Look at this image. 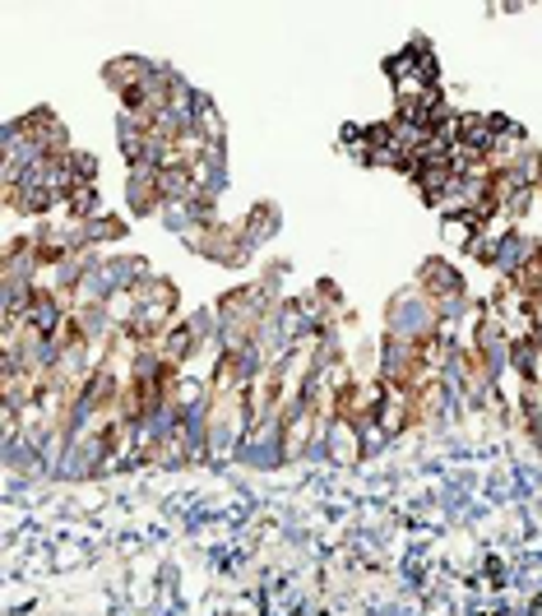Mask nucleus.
Instances as JSON below:
<instances>
[{"instance_id": "f257e3e1", "label": "nucleus", "mask_w": 542, "mask_h": 616, "mask_svg": "<svg viewBox=\"0 0 542 616\" xmlns=\"http://www.w3.org/2000/svg\"><path fill=\"white\" fill-rule=\"evenodd\" d=\"M125 204H131L135 214H154V209H162L158 168H149V162H135L131 176H125Z\"/></svg>"}, {"instance_id": "f03ea898", "label": "nucleus", "mask_w": 542, "mask_h": 616, "mask_svg": "<svg viewBox=\"0 0 542 616\" xmlns=\"http://www.w3.org/2000/svg\"><path fill=\"white\" fill-rule=\"evenodd\" d=\"M241 232H246L250 246H264L269 237L279 232V209H274V204H260V209H250V214L241 218Z\"/></svg>"}, {"instance_id": "7ed1b4c3", "label": "nucleus", "mask_w": 542, "mask_h": 616, "mask_svg": "<svg viewBox=\"0 0 542 616\" xmlns=\"http://www.w3.org/2000/svg\"><path fill=\"white\" fill-rule=\"evenodd\" d=\"M125 228H121V218H112V214H98V218H89L83 223V246H89V251H98L102 241H116Z\"/></svg>"}]
</instances>
